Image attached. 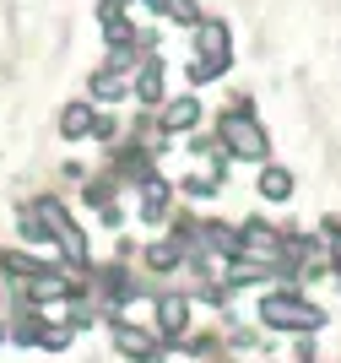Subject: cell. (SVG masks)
<instances>
[{"mask_svg":"<svg viewBox=\"0 0 341 363\" xmlns=\"http://www.w3.org/2000/svg\"><path fill=\"white\" fill-rule=\"evenodd\" d=\"M260 320H266V325H282V331H314L325 315H320L314 303H298V298H266L260 303Z\"/></svg>","mask_w":341,"mask_h":363,"instance_id":"6da1fadb","label":"cell"},{"mask_svg":"<svg viewBox=\"0 0 341 363\" xmlns=\"http://www.w3.org/2000/svg\"><path fill=\"white\" fill-rule=\"evenodd\" d=\"M223 141L238 152V157H266V130H260L244 108H233V114L223 120Z\"/></svg>","mask_w":341,"mask_h":363,"instance_id":"7a4b0ae2","label":"cell"},{"mask_svg":"<svg viewBox=\"0 0 341 363\" xmlns=\"http://www.w3.org/2000/svg\"><path fill=\"white\" fill-rule=\"evenodd\" d=\"M195 44H201V55H211V60H228V28L223 22H206V28L195 33Z\"/></svg>","mask_w":341,"mask_h":363,"instance_id":"3957f363","label":"cell"},{"mask_svg":"<svg viewBox=\"0 0 341 363\" xmlns=\"http://www.w3.org/2000/svg\"><path fill=\"white\" fill-rule=\"evenodd\" d=\"M260 196L266 201H287L293 196V174H287V168H266V174H260Z\"/></svg>","mask_w":341,"mask_h":363,"instance_id":"277c9868","label":"cell"},{"mask_svg":"<svg viewBox=\"0 0 341 363\" xmlns=\"http://www.w3.org/2000/svg\"><path fill=\"white\" fill-rule=\"evenodd\" d=\"M195 120H201V104H195V98H179V104H168V114H163L168 130H190Z\"/></svg>","mask_w":341,"mask_h":363,"instance_id":"5b68a950","label":"cell"},{"mask_svg":"<svg viewBox=\"0 0 341 363\" xmlns=\"http://www.w3.org/2000/svg\"><path fill=\"white\" fill-rule=\"evenodd\" d=\"M184 315H190V303H184V298H163V303H157L163 336H179V331H184Z\"/></svg>","mask_w":341,"mask_h":363,"instance_id":"8992f818","label":"cell"},{"mask_svg":"<svg viewBox=\"0 0 341 363\" xmlns=\"http://www.w3.org/2000/svg\"><path fill=\"white\" fill-rule=\"evenodd\" d=\"M60 130H65V136H87V130H92V108L87 104H71V108H65V120H60Z\"/></svg>","mask_w":341,"mask_h":363,"instance_id":"52a82bcc","label":"cell"},{"mask_svg":"<svg viewBox=\"0 0 341 363\" xmlns=\"http://www.w3.org/2000/svg\"><path fill=\"white\" fill-rule=\"evenodd\" d=\"M114 342H119V352H135L141 363H147V358H157V352H152V342H147L141 331H130V325H119V336H114Z\"/></svg>","mask_w":341,"mask_h":363,"instance_id":"ba28073f","label":"cell"},{"mask_svg":"<svg viewBox=\"0 0 341 363\" xmlns=\"http://www.w3.org/2000/svg\"><path fill=\"white\" fill-rule=\"evenodd\" d=\"M157 92H163V71H157V65H147V71H141V82H135V98H141V104H157Z\"/></svg>","mask_w":341,"mask_h":363,"instance_id":"9c48e42d","label":"cell"},{"mask_svg":"<svg viewBox=\"0 0 341 363\" xmlns=\"http://www.w3.org/2000/svg\"><path fill=\"white\" fill-rule=\"evenodd\" d=\"M157 11H163L168 22H184V28H190L195 22V0H157Z\"/></svg>","mask_w":341,"mask_h":363,"instance_id":"30bf717a","label":"cell"},{"mask_svg":"<svg viewBox=\"0 0 341 363\" xmlns=\"http://www.w3.org/2000/svg\"><path fill=\"white\" fill-rule=\"evenodd\" d=\"M60 293H65V282H60V277H44V272H38V282H33V298L49 303V298H60Z\"/></svg>","mask_w":341,"mask_h":363,"instance_id":"8fae6325","label":"cell"},{"mask_svg":"<svg viewBox=\"0 0 341 363\" xmlns=\"http://www.w3.org/2000/svg\"><path fill=\"white\" fill-rule=\"evenodd\" d=\"M179 260V244H157V250H152V266H174Z\"/></svg>","mask_w":341,"mask_h":363,"instance_id":"7c38bea8","label":"cell"},{"mask_svg":"<svg viewBox=\"0 0 341 363\" xmlns=\"http://www.w3.org/2000/svg\"><path fill=\"white\" fill-rule=\"evenodd\" d=\"M336 255H341V239H336Z\"/></svg>","mask_w":341,"mask_h":363,"instance_id":"4fadbf2b","label":"cell"}]
</instances>
